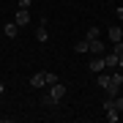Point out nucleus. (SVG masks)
I'll use <instances>...</instances> for the list:
<instances>
[{
  "mask_svg": "<svg viewBox=\"0 0 123 123\" xmlns=\"http://www.w3.org/2000/svg\"><path fill=\"white\" fill-rule=\"evenodd\" d=\"M112 52L115 55H123V41H115V44H112Z\"/></svg>",
  "mask_w": 123,
  "mask_h": 123,
  "instance_id": "nucleus-16",
  "label": "nucleus"
},
{
  "mask_svg": "<svg viewBox=\"0 0 123 123\" xmlns=\"http://www.w3.org/2000/svg\"><path fill=\"white\" fill-rule=\"evenodd\" d=\"M96 82L101 85V88H107V85H110V74H98V79H96Z\"/></svg>",
  "mask_w": 123,
  "mask_h": 123,
  "instance_id": "nucleus-14",
  "label": "nucleus"
},
{
  "mask_svg": "<svg viewBox=\"0 0 123 123\" xmlns=\"http://www.w3.org/2000/svg\"><path fill=\"white\" fill-rule=\"evenodd\" d=\"M49 96H52L55 101H60L63 96H66V85H63V82H55V85H49Z\"/></svg>",
  "mask_w": 123,
  "mask_h": 123,
  "instance_id": "nucleus-1",
  "label": "nucleus"
},
{
  "mask_svg": "<svg viewBox=\"0 0 123 123\" xmlns=\"http://www.w3.org/2000/svg\"><path fill=\"white\" fill-rule=\"evenodd\" d=\"M115 14H118V19H123V8H118V11H115Z\"/></svg>",
  "mask_w": 123,
  "mask_h": 123,
  "instance_id": "nucleus-19",
  "label": "nucleus"
},
{
  "mask_svg": "<svg viewBox=\"0 0 123 123\" xmlns=\"http://www.w3.org/2000/svg\"><path fill=\"white\" fill-rule=\"evenodd\" d=\"M55 82H60V79H57V74H52V71H47V85H55Z\"/></svg>",
  "mask_w": 123,
  "mask_h": 123,
  "instance_id": "nucleus-15",
  "label": "nucleus"
},
{
  "mask_svg": "<svg viewBox=\"0 0 123 123\" xmlns=\"http://www.w3.org/2000/svg\"><path fill=\"white\" fill-rule=\"evenodd\" d=\"M118 71H123V55H118Z\"/></svg>",
  "mask_w": 123,
  "mask_h": 123,
  "instance_id": "nucleus-18",
  "label": "nucleus"
},
{
  "mask_svg": "<svg viewBox=\"0 0 123 123\" xmlns=\"http://www.w3.org/2000/svg\"><path fill=\"white\" fill-rule=\"evenodd\" d=\"M30 85H33V88H44V85H47V71L33 74V77H30Z\"/></svg>",
  "mask_w": 123,
  "mask_h": 123,
  "instance_id": "nucleus-3",
  "label": "nucleus"
},
{
  "mask_svg": "<svg viewBox=\"0 0 123 123\" xmlns=\"http://www.w3.org/2000/svg\"><path fill=\"white\" fill-rule=\"evenodd\" d=\"M110 41L115 44V41H123V30L120 27H110Z\"/></svg>",
  "mask_w": 123,
  "mask_h": 123,
  "instance_id": "nucleus-8",
  "label": "nucleus"
},
{
  "mask_svg": "<svg viewBox=\"0 0 123 123\" xmlns=\"http://www.w3.org/2000/svg\"><path fill=\"white\" fill-rule=\"evenodd\" d=\"M3 90H6V88H3V82H0V101H3Z\"/></svg>",
  "mask_w": 123,
  "mask_h": 123,
  "instance_id": "nucleus-20",
  "label": "nucleus"
},
{
  "mask_svg": "<svg viewBox=\"0 0 123 123\" xmlns=\"http://www.w3.org/2000/svg\"><path fill=\"white\" fill-rule=\"evenodd\" d=\"M36 38H38V41H47V38H49V33H47V27H44V25L36 30Z\"/></svg>",
  "mask_w": 123,
  "mask_h": 123,
  "instance_id": "nucleus-11",
  "label": "nucleus"
},
{
  "mask_svg": "<svg viewBox=\"0 0 123 123\" xmlns=\"http://www.w3.org/2000/svg\"><path fill=\"white\" fill-rule=\"evenodd\" d=\"M3 30H6V36H8V38H14V36L19 33V25H17V22H8V25L3 27Z\"/></svg>",
  "mask_w": 123,
  "mask_h": 123,
  "instance_id": "nucleus-7",
  "label": "nucleus"
},
{
  "mask_svg": "<svg viewBox=\"0 0 123 123\" xmlns=\"http://www.w3.org/2000/svg\"><path fill=\"white\" fill-rule=\"evenodd\" d=\"M93 38H101V30H98V27H88V41H93Z\"/></svg>",
  "mask_w": 123,
  "mask_h": 123,
  "instance_id": "nucleus-13",
  "label": "nucleus"
},
{
  "mask_svg": "<svg viewBox=\"0 0 123 123\" xmlns=\"http://www.w3.org/2000/svg\"><path fill=\"white\" fill-rule=\"evenodd\" d=\"M112 107H115L118 112H123V96H120V93H118V96H112Z\"/></svg>",
  "mask_w": 123,
  "mask_h": 123,
  "instance_id": "nucleus-9",
  "label": "nucleus"
},
{
  "mask_svg": "<svg viewBox=\"0 0 123 123\" xmlns=\"http://www.w3.org/2000/svg\"><path fill=\"white\" fill-rule=\"evenodd\" d=\"M104 68H107V66H104V57L96 55V57L90 60V71H96V74H98V71H104Z\"/></svg>",
  "mask_w": 123,
  "mask_h": 123,
  "instance_id": "nucleus-6",
  "label": "nucleus"
},
{
  "mask_svg": "<svg viewBox=\"0 0 123 123\" xmlns=\"http://www.w3.org/2000/svg\"><path fill=\"white\" fill-rule=\"evenodd\" d=\"M41 104H44V107H55L57 101H55L52 96H49V93H44V96H41Z\"/></svg>",
  "mask_w": 123,
  "mask_h": 123,
  "instance_id": "nucleus-12",
  "label": "nucleus"
},
{
  "mask_svg": "<svg viewBox=\"0 0 123 123\" xmlns=\"http://www.w3.org/2000/svg\"><path fill=\"white\" fill-rule=\"evenodd\" d=\"M30 3H33V0H19V8H25V11H27V8H30Z\"/></svg>",
  "mask_w": 123,
  "mask_h": 123,
  "instance_id": "nucleus-17",
  "label": "nucleus"
},
{
  "mask_svg": "<svg viewBox=\"0 0 123 123\" xmlns=\"http://www.w3.org/2000/svg\"><path fill=\"white\" fill-rule=\"evenodd\" d=\"M88 49H90L93 55H101V52L107 49V44H104L101 38H93V41H88Z\"/></svg>",
  "mask_w": 123,
  "mask_h": 123,
  "instance_id": "nucleus-2",
  "label": "nucleus"
},
{
  "mask_svg": "<svg viewBox=\"0 0 123 123\" xmlns=\"http://www.w3.org/2000/svg\"><path fill=\"white\" fill-rule=\"evenodd\" d=\"M14 22H17L19 27H25L27 22H30V11H25V8H19V11H17V19H14Z\"/></svg>",
  "mask_w": 123,
  "mask_h": 123,
  "instance_id": "nucleus-5",
  "label": "nucleus"
},
{
  "mask_svg": "<svg viewBox=\"0 0 123 123\" xmlns=\"http://www.w3.org/2000/svg\"><path fill=\"white\" fill-rule=\"evenodd\" d=\"M104 66L110 68V71H118V55L110 49V55H104Z\"/></svg>",
  "mask_w": 123,
  "mask_h": 123,
  "instance_id": "nucleus-4",
  "label": "nucleus"
},
{
  "mask_svg": "<svg viewBox=\"0 0 123 123\" xmlns=\"http://www.w3.org/2000/svg\"><path fill=\"white\" fill-rule=\"evenodd\" d=\"M74 52H79V55H85V52H90V49H88V38H85V41H79V44L74 47Z\"/></svg>",
  "mask_w": 123,
  "mask_h": 123,
  "instance_id": "nucleus-10",
  "label": "nucleus"
}]
</instances>
